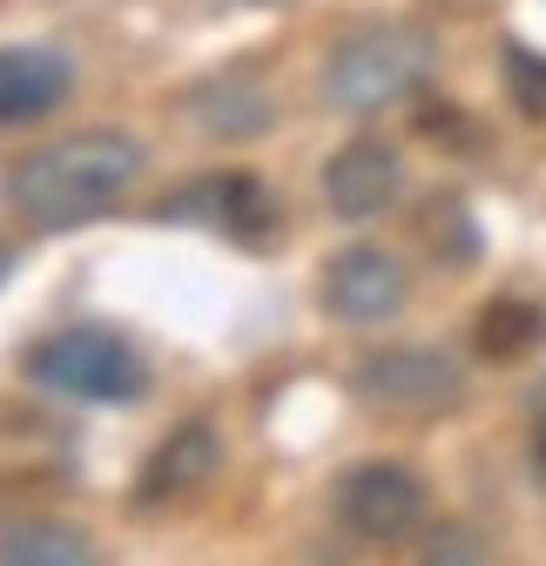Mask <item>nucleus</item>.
<instances>
[{
  "label": "nucleus",
  "mask_w": 546,
  "mask_h": 566,
  "mask_svg": "<svg viewBox=\"0 0 546 566\" xmlns=\"http://www.w3.org/2000/svg\"><path fill=\"white\" fill-rule=\"evenodd\" d=\"M526 418H533V452H539V465H546V378L533 385V398H526Z\"/></svg>",
  "instance_id": "obj_18"
},
{
  "label": "nucleus",
  "mask_w": 546,
  "mask_h": 566,
  "mask_svg": "<svg viewBox=\"0 0 546 566\" xmlns=\"http://www.w3.org/2000/svg\"><path fill=\"white\" fill-rule=\"evenodd\" d=\"M419 559H486V546L459 526H445V533H432V546H419Z\"/></svg>",
  "instance_id": "obj_17"
},
{
  "label": "nucleus",
  "mask_w": 546,
  "mask_h": 566,
  "mask_svg": "<svg viewBox=\"0 0 546 566\" xmlns=\"http://www.w3.org/2000/svg\"><path fill=\"white\" fill-rule=\"evenodd\" d=\"M351 391L378 418H445L465 398V371H459L452 350L398 344V350H371V358L351 371Z\"/></svg>",
  "instance_id": "obj_4"
},
{
  "label": "nucleus",
  "mask_w": 546,
  "mask_h": 566,
  "mask_svg": "<svg viewBox=\"0 0 546 566\" xmlns=\"http://www.w3.org/2000/svg\"><path fill=\"white\" fill-rule=\"evenodd\" d=\"M317 297L337 324H385L405 311V297H412V276H405V263L378 243H345L324 276H317Z\"/></svg>",
  "instance_id": "obj_7"
},
{
  "label": "nucleus",
  "mask_w": 546,
  "mask_h": 566,
  "mask_svg": "<svg viewBox=\"0 0 546 566\" xmlns=\"http://www.w3.org/2000/svg\"><path fill=\"white\" fill-rule=\"evenodd\" d=\"M156 223H210L250 250H263L270 237H277V202H270V189L243 169H223V176H202L176 196L156 202Z\"/></svg>",
  "instance_id": "obj_6"
},
{
  "label": "nucleus",
  "mask_w": 546,
  "mask_h": 566,
  "mask_svg": "<svg viewBox=\"0 0 546 566\" xmlns=\"http://www.w3.org/2000/svg\"><path fill=\"white\" fill-rule=\"evenodd\" d=\"M546 344V304L533 297H493L472 324V350H480L486 365H519Z\"/></svg>",
  "instance_id": "obj_12"
},
{
  "label": "nucleus",
  "mask_w": 546,
  "mask_h": 566,
  "mask_svg": "<svg viewBox=\"0 0 546 566\" xmlns=\"http://www.w3.org/2000/svg\"><path fill=\"white\" fill-rule=\"evenodd\" d=\"M426 243L439 250V263H472L480 256V230H472V209L459 196H432L426 202Z\"/></svg>",
  "instance_id": "obj_14"
},
{
  "label": "nucleus",
  "mask_w": 546,
  "mask_h": 566,
  "mask_svg": "<svg viewBox=\"0 0 546 566\" xmlns=\"http://www.w3.org/2000/svg\"><path fill=\"white\" fill-rule=\"evenodd\" d=\"M250 8H284V0H250Z\"/></svg>",
  "instance_id": "obj_19"
},
{
  "label": "nucleus",
  "mask_w": 546,
  "mask_h": 566,
  "mask_svg": "<svg viewBox=\"0 0 546 566\" xmlns=\"http://www.w3.org/2000/svg\"><path fill=\"white\" fill-rule=\"evenodd\" d=\"M412 122H419V135H432V142H472L465 115H459V108H445V102H426Z\"/></svg>",
  "instance_id": "obj_16"
},
{
  "label": "nucleus",
  "mask_w": 546,
  "mask_h": 566,
  "mask_svg": "<svg viewBox=\"0 0 546 566\" xmlns=\"http://www.w3.org/2000/svg\"><path fill=\"white\" fill-rule=\"evenodd\" d=\"M439 61V41L419 21H365L324 54V102L337 115H378L405 102Z\"/></svg>",
  "instance_id": "obj_2"
},
{
  "label": "nucleus",
  "mask_w": 546,
  "mask_h": 566,
  "mask_svg": "<svg viewBox=\"0 0 546 566\" xmlns=\"http://www.w3.org/2000/svg\"><path fill=\"white\" fill-rule=\"evenodd\" d=\"M28 378L41 391H61L75 405H135L149 391V365L128 337L102 324H67L28 350Z\"/></svg>",
  "instance_id": "obj_3"
},
{
  "label": "nucleus",
  "mask_w": 546,
  "mask_h": 566,
  "mask_svg": "<svg viewBox=\"0 0 546 566\" xmlns=\"http://www.w3.org/2000/svg\"><path fill=\"white\" fill-rule=\"evenodd\" d=\"M0 276H8V243H0Z\"/></svg>",
  "instance_id": "obj_20"
},
{
  "label": "nucleus",
  "mask_w": 546,
  "mask_h": 566,
  "mask_svg": "<svg viewBox=\"0 0 546 566\" xmlns=\"http://www.w3.org/2000/svg\"><path fill=\"white\" fill-rule=\"evenodd\" d=\"M135 176H143V142L122 128H82L21 156L8 169V202L34 230H75V223L108 217L135 189Z\"/></svg>",
  "instance_id": "obj_1"
},
{
  "label": "nucleus",
  "mask_w": 546,
  "mask_h": 566,
  "mask_svg": "<svg viewBox=\"0 0 546 566\" xmlns=\"http://www.w3.org/2000/svg\"><path fill=\"white\" fill-rule=\"evenodd\" d=\"M506 95L526 122H546V54L533 48H506Z\"/></svg>",
  "instance_id": "obj_15"
},
{
  "label": "nucleus",
  "mask_w": 546,
  "mask_h": 566,
  "mask_svg": "<svg viewBox=\"0 0 546 566\" xmlns=\"http://www.w3.org/2000/svg\"><path fill=\"white\" fill-rule=\"evenodd\" d=\"M398 189H405V163L378 135L345 142V149L324 163V202H330V217H345V223L385 217V209L398 202Z\"/></svg>",
  "instance_id": "obj_8"
},
{
  "label": "nucleus",
  "mask_w": 546,
  "mask_h": 566,
  "mask_svg": "<svg viewBox=\"0 0 546 566\" xmlns=\"http://www.w3.org/2000/svg\"><path fill=\"white\" fill-rule=\"evenodd\" d=\"M182 115L210 142H256L277 128V95H270L250 67H217L182 95Z\"/></svg>",
  "instance_id": "obj_9"
},
{
  "label": "nucleus",
  "mask_w": 546,
  "mask_h": 566,
  "mask_svg": "<svg viewBox=\"0 0 546 566\" xmlns=\"http://www.w3.org/2000/svg\"><path fill=\"white\" fill-rule=\"evenodd\" d=\"M426 479L412 465H358L345 472V485H337V520H345L351 539H371V546H391V539H412L426 526Z\"/></svg>",
  "instance_id": "obj_5"
},
{
  "label": "nucleus",
  "mask_w": 546,
  "mask_h": 566,
  "mask_svg": "<svg viewBox=\"0 0 546 566\" xmlns=\"http://www.w3.org/2000/svg\"><path fill=\"white\" fill-rule=\"evenodd\" d=\"M95 546L82 526H61V520H14L0 526V566H82Z\"/></svg>",
  "instance_id": "obj_13"
},
{
  "label": "nucleus",
  "mask_w": 546,
  "mask_h": 566,
  "mask_svg": "<svg viewBox=\"0 0 546 566\" xmlns=\"http://www.w3.org/2000/svg\"><path fill=\"white\" fill-rule=\"evenodd\" d=\"M75 88V67L54 48H0V122H34L54 115Z\"/></svg>",
  "instance_id": "obj_11"
},
{
  "label": "nucleus",
  "mask_w": 546,
  "mask_h": 566,
  "mask_svg": "<svg viewBox=\"0 0 546 566\" xmlns=\"http://www.w3.org/2000/svg\"><path fill=\"white\" fill-rule=\"evenodd\" d=\"M217 465H223V439H217V424L189 418V424H176V432L149 452L143 479H135V506H143V513L176 506V500H189V492L210 485V479H217Z\"/></svg>",
  "instance_id": "obj_10"
}]
</instances>
